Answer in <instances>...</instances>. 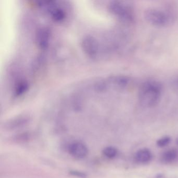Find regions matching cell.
Here are the masks:
<instances>
[{
    "label": "cell",
    "instance_id": "8fae6325",
    "mask_svg": "<svg viewBox=\"0 0 178 178\" xmlns=\"http://www.w3.org/2000/svg\"><path fill=\"white\" fill-rule=\"evenodd\" d=\"M71 175H73L74 176H79V177H80V178H85L86 177L85 174L81 173V172H77V171H73V172H71Z\"/></svg>",
    "mask_w": 178,
    "mask_h": 178
},
{
    "label": "cell",
    "instance_id": "7a4b0ae2",
    "mask_svg": "<svg viewBox=\"0 0 178 178\" xmlns=\"http://www.w3.org/2000/svg\"><path fill=\"white\" fill-rule=\"evenodd\" d=\"M146 17L152 24L157 26H166L173 21V14L170 11L160 9H150L146 12Z\"/></svg>",
    "mask_w": 178,
    "mask_h": 178
},
{
    "label": "cell",
    "instance_id": "8992f818",
    "mask_svg": "<svg viewBox=\"0 0 178 178\" xmlns=\"http://www.w3.org/2000/svg\"><path fill=\"white\" fill-rule=\"evenodd\" d=\"M28 123V119L25 118L17 119L12 121L9 122L5 125V128L7 130H15L16 129L22 128V127L26 125Z\"/></svg>",
    "mask_w": 178,
    "mask_h": 178
},
{
    "label": "cell",
    "instance_id": "277c9868",
    "mask_svg": "<svg viewBox=\"0 0 178 178\" xmlns=\"http://www.w3.org/2000/svg\"><path fill=\"white\" fill-rule=\"evenodd\" d=\"M68 151L71 155L77 158H84L88 152L87 147L82 143L76 142L69 145Z\"/></svg>",
    "mask_w": 178,
    "mask_h": 178
},
{
    "label": "cell",
    "instance_id": "ba28073f",
    "mask_svg": "<svg viewBox=\"0 0 178 178\" xmlns=\"http://www.w3.org/2000/svg\"><path fill=\"white\" fill-rule=\"evenodd\" d=\"M31 137L32 136L30 133H22L15 136L13 137V140L16 143H25L29 141Z\"/></svg>",
    "mask_w": 178,
    "mask_h": 178
},
{
    "label": "cell",
    "instance_id": "9c48e42d",
    "mask_svg": "<svg viewBox=\"0 0 178 178\" xmlns=\"http://www.w3.org/2000/svg\"><path fill=\"white\" fill-rule=\"evenodd\" d=\"M103 154L107 158L112 159L118 154L117 149L113 146H108L105 148L103 151Z\"/></svg>",
    "mask_w": 178,
    "mask_h": 178
},
{
    "label": "cell",
    "instance_id": "5b68a950",
    "mask_svg": "<svg viewBox=\"0 0 178 178\" xmlns=\"http://www.w3.org/2000/svg\"><path fill=\"white\" fill-rule=\"evenodd\" d=\"M152 154L151 151L147 148H142L137 151L136 154V161L141 164H145L151 161Z\"/></svg>",
    "mask_w": 178,
    "mask_h": 178
},
{
    "label": "cell",
    "instance_id": "7c38bea8",
    "mask_svg": "<svg viewBox=\"0 0 178 178\" xmlns=\"http://www.w3.org/2000/svg\"><path fill=\"white\" fill-rule=\"evenodd\" d=\"M155 178H166L165 176L163 175H158L156 176V177Z\"/></svg>",
    "mask_w": 178,
    "mask_h": 178
},
{
    "label": "cell",
    "instance_id": "6da1fadb",
    "mask_svg": "<svg viewBox=\"0 0 178 178\" xmlns=\"http://www.w3.org/2000/svg\"><path fill=\"white\" fill-rule=\"evenodd\" d=\"M162 89L161 85L156 81L146 82L141 86L139 92V101L145 107H153L160 99Z\"/></svg>",
    "mask_w": 178,
    "mask_h": 178
},
{
    "label": "cell",
    "instance_id": "52a82bcc",
    "mask_svg": "<svg viewBox=\"0 0 178 178\" xmlns=\"http://www.w3.org/2000/svg\"><path fill=\"white\" fill-rule=\"evenodd\" d=\"M178 153L175 149H171L164 152L161 155L160 159L162 163L164 164H169L172 163L176 159Z\"/></svg>",
    "mask_w": 178,
    "mask_h": 178
},
{
    "label": "cell",
    "instance_id": "30bf717a",
    "mask_svg": "<svg viewBox=\"0 0 178 178\" xmlns=\"http://www.w3.org/2000/svg\"><path fill=\"white\" fill-rule=\"evenodd\" d=\"M171 139L170 137L166 136L162 137L159 140H158L157 142V145L159 147H164L168 146L171 142Z\"/></svg>",
    "mask_w": 178,
    "mask_h": 178
},
{
    "label": "cell",
    "instance_id": "3957f363",
    "mask_svg": "<svg viewBox=\"0 0 178 178\" xmlns=\"http://www.w3.org/2000/svg\"><path fill=\"white\" fill-rule=\"evenodd\" d=\"M111 9L123 22L130 23L134 21L133 9L130 4L125 2H117L112 5Z\"/></svg>",
    "mask_w": 178,
    "mask_h": 178
}]
</instances>
